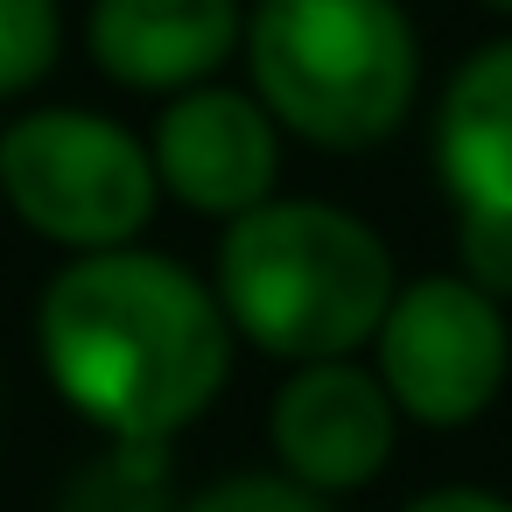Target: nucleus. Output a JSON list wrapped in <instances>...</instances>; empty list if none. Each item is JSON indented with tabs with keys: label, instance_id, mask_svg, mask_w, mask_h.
<instances>
[{
	"label": "nucleus",
	"instance_id": "obj_1",
	"mask_svg": "<svg viewBox=\"0 0 512 512\" xmlns=\"http://www.w3.org/2000/svg\"><path fill=\"white\" fill-rule=\"evenodd\" d=\"M36 337L64 407H78L106 442H169L218 400L232 365L218 295L141 246L71 260L43 288Z\"/></svg>",
	"mask_w": 512,
	"mask_h": 512
},
{
	"label": "nucleus",
	"instance_id": "obj_2",
	"mask_svg": "<svg viewBox=\"0 0 512 512\" xmlns=\"http://www.w3.org/2000/svg\"><path fill=\"white\" fill-rule=\"evenodd\" d=\"M393 288V253L358 211L323 197H267L225 225L211 295L267 358L323 365L379 337Z\"/></svg>",
	"mask_w": 512,
	"mask_h": 512
},
{
	"label": "nucleus",
	"instance_id": "obj_3",
	"mask_svg": "<svg viewBox=\"0 0 512 512\" xmlns=\"http://www.w3.org/2000/svg\"><path fill=\"white\" fill-rule=\"evenodd\" d=\"M246 71L267 120L309 148H379L421 85L400 0H267L246 22Z\"/></svg>",
	"mask_w": 512,
	"mask_h": 512
},
{
	"label": "nucleus",
	"instance_id": "obj_4",
	"mask_svg": "<svg viewBox=\"0 0 512 512\" xmlns=\"http://www.w3.org/2000/svg\"><path fill=\"white\" fill-rule=\"evenodd\" d=\"M155 197L162 183L148 148L99 113L43 106L0 134V204H15L36 239H57L78 260L134 246Z\"/></svg>",
	"mask_w": 512,
	"mask_h": 512
},
{
	"label": "nucleus",
	"instance_id": "obj_5",
	"mask_svg": "<svg viewBox=\"0 0 512 512\" xmlns=\"http://www.w3.org/2000/svg\"><path fill=\"white\" fill-rule=\"evenodd\" d=\"M379 386L393 400V414L421 421V428H463L477 421L512 365V330L505 309L470 288L463 274H421L407 288H393L386 316H379Z\"/></svg>",
	"mask_w": 512,
	"mask_h": 512
},
{
	"label": "nucleus",
	"instance_id": "obj_6",
	"mask_svg": "<svg viewBox=\"0 0 512 512\" xmlns=\"http://www.w3.org/2000/svg\"><path fill=\"white\" fill-rule=\"evenodd\" d=\"M393 428H400V414H393L379 372H365L358 358L295 365L267 407V442H274L281 477H295L316 498L372 484L393 456Z\"/></svg>",
	"mask_w": 512,
	"mask_h": 512
},
{
	"label": "nucleus",
	"instance_id": "obj_7",
	"mask_svg": "<svg viewBox=\"0 0 512 512\" xmlns=\"http://www.w3.org/2000/svg\"><path fill=\"white\" fill-rule=\"evenodd\" d=\"M148 162L176 204H190L204 218H246L274 197L281 127L267 120V106L253 92L197 85V92H176V106L162 113Z\"/></svg>",
	"mask_w": 512,
	"mask_h": 512
},
{
	"label": "nucleus",
	"instance_id": "obj_8",
	"mask_svg": "<svg viewBox=\"0 0 512 512\" xmlns=\"http://www.w3.org/2000/svg\"><path fill=\"white\" fill-rule=\"evenodd\" d=\"M85 43L127 92H197L239 50V0H92Z\"/></svg>",
	"mask_w": 512,
	"mask_h": 512
},
{
	"label": "nucleus",
	"instance_id": "obj_9",
	"mask_svg": "<svg viewBox=\"0 0 512 512\" xmlns=\"http://www.w3.org/2000/svg\"><path fill=\"white\" fill-rule=\"evenodd\" d=\"M435 169L456 211H512V43H484L442 92Z\"/></svg>",
	"mask_w": 512,
	"mask_h": 512
},
{
	"label": "nucleus",
	"instance_id": "obj_10",
	"mask_svg": "<svg viewBox=\"0 0 512 512\" xmlns=\"http://www.w3.org/2000/svg\"><path fill=\"white\" fill-rule=\"evenodd\" d=\"M57 512H176L169 442H106L92 463H78Z\"/></svg>",
	"mask_w": 512,
	"mask_h": 512
},
{
	"label": "nucleus",
	"instance_id": "obj_11",
	"mask_svg": "<svg viewBox=\"0 0 512 512\" xmlns=\"http://www.w3.org/2000/svg\"><path fill=\"white\" fill-rule=\"evenodd\" d=\"M57 50H64L57 0H0V99L43 85Z\"/></svg>",
	"mask_w": 512,
	"mask_h": 512
},
{
	"label": "nucleus",
	"instance_id": "obj_12",
	"mask_svg": "<svg viewBox=\"0 0 512 512\" xmlns=\"http://www.w3.org/2000/svg\"><path fill=\"white\" fill-rule=\"evenodd\" d=\"M176 512H330V505L316 491H302L295 477H281V470H232Z\"/></svg>",
	"mask_w": 512,
	"mask_h": 512
},
{
	"label": "nucleus",
	"instance_id": "obj_13",
	"mask_svg": "<svg viewBox=\"0 0 512 512\" xmlns=\"http://www.w3.org/2000/svg\"><path fill=\"white\" fill-rule=\"evenodd\" d=\"M456 253L470 288H484L491 302L512 295V211H456Z\"/></svg>",
	"mask_w": 512,
	"mask_h": 512
},
{
	"label": "nucleus",
	"instance_id": "obj_14",
	"mask_svg": "<svg viewBox=\"0 0 512 512\" xmlns=\"http://www.w3.org/2000/svg\"><path fill=\"white\" fill-rule=\"evenodd\" d=\"M407 512H512V498H498V491H484V484H442V491L414 498Z\"/></svg>",
	"mask_w": 512,
	"mask_h": 512
},
{
	"label": "nucleus",
	"instance_id": "obj_15",
	"mask_svg": "<svg viewBox=\"0 0 512 512\" xmlns=\"http://www.w3.org/2000/svg\"><path fill=\"white\" fill-rule=\"evenodd\" d=\"M484 8H498V15H512V0H484Z\"/></svg>",
	"mask_w": 512,
	"mask_h": 512
},
{
	"label": "nucleus",
	"instance_id": "obj_16",
	"mask_svg": "<svg viewBox=\"0 0 512 512\" xmlns=\"http://www.w3.org/2000/svg\"><path fill=\"white\" fill-rule=\"evenodd\" d=\"M253 8H267V0H253Z\"/></svg>",
	"mask_w": 512,
	"mask_h": 512
}]
</instances>
